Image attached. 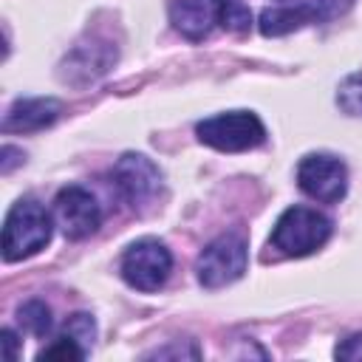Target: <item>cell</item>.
Here are the masks:
<instances>
[{"instance_id": "cell-17", "label": "cell", "mask_w": 362, "mask_h": 362, "mask_svg": "<svg viewBox=\"0 0 362 362\" xmlns=\"http://www.w3.org/2000/svg\"><path fill=\"white\" fill-rule=\"evenodd\" d=\"M0 342H3V356H6V362H14L17 359V334L11 331V328H3L0 331Z\"/></svg>"}, {"instance_id": "cell-1", "label": "cell", "mask_w": 362, "mask_h": 362, "mask_svg": "<svg viewBox=\"0 0 362 362\" xmlns=\"http://www.w3.org/2000/svg\"><path fill=\"white\" fill-rule=\"evenodd\" d=\"M170 23L187 40H204L218 25L235 34L249 31L252 14L238 0H175L170 6Z\"/></svg>"}, {"instance_id": "cell-8", "label": "cell", "mask_w": 362, "mask_h": 362, "mask_svg": "<svg viewBox=\"0 0 362 362\" xmlns=\"http://www.w3.org/2000/svg\"><path fill=\"white\" fill-rule=\"evenodd\" d=\"M113 184L133 209L144 212L161 192V170L141 153H124L113 164Z\"/></svg>"}, {"instance_id": "cell-7", "label": "cell", "mask_w": 362, "mask_h": 362, "mask_svg": "<svg viewBox=\"0 0 362 362\" xmlns=\"http://www.w3.org/2000/svg\"><path fill=\"white\" fill-rule=\"evenodd\" d=\"M249 263V249L246 240L240 235H221L212 243L204 246V252L198 255L195 272L201 286L206 288H223L229 283H235L238 277H243Z\"/></svg>"}, {"instance_id": "cell-5", "label": "cell", "mask_w": 362, "mask_h": 362, "mask_svg": "<svg viewBox=\"0 0 362 362\" xmlns=\"http://www.w3.org/2000/svg\"><path fill=\"white\" fill-rule=\"evenodd\" d=\"M348 6L351 0H272V6L260 11L257 25L263 37H283L303 28L305 23L334 20Z\"/></svg>"}, {"instance_id": "cell-12", "label": "cell", "mask_w": 362, "mask_h": 362, "mask_svg": "<svg viewBox=\"0 0 362 362\" xmlns=\"http://www.w3.org/2000/svg\"><path fill=\"white\" fill-rule=\"evenodd\" d=\"M17 320L25 331H31L34 337H45L51 331V311L42 300H28L25 305H20Z\"/></svg>"}, {"instance_id": "cell-16", "label": "cell", "mask_w": 362, "mask_h": 362, "mask_svg": "<svg viewBox=\"0 0 362 362\" xmlns=\"http://www.w3.org/2000/svg\"><path fill=\"white\" fill-rule=\"evenodd\" d=\"M337 359H362V334H351L337 345Z\"/></svg>"}, {"instance_id": "cell-9", "label": "cell", "mask_w": 362, "mask_h": 362, "mask_svg": "<svg viewBox=\"0 0 362 362\" xmlns=\"http://www.w3.org/2000/svg\"><path fill=\"white\" fill-rule=\"evenodd\" d=\"M297 184L308 198L322 204H337L348 192V170L337 156L308 153L297 164Z\"/></svg>"}, {"instance_id": "cell-11", "label": "cell", "mask_w": 362, "mask_h": 362, "mask_svg": "<svg viewBox=\"0 0 362 362\" xmlns=\"http://www.w3.org/2000/svg\"><path fill=\"white\" fill-rule=\"evenodd\" d=\"M59 116V102L48 96H34V99H17L6 116H3V130L6 133H25V130H42L54 124Z\"/></svg>"}, {"instance_id": "cell-13", "label": "cell", "mask_w": 362, "mask_h": 362, "mask_svg": "<svg viewBox=\"0 0 362 362\" xmlns=\"http://www.w3.org/2000/svg\"><path fill=\"white\" fill-rule=\"evenodd\" d=\"M337 105L348 116H362V71L348 74L337 88Z\"/></svg>"}, {"instance_id": "cell-18", "label": "cell", "mask_w": 362, "mask_h": 362, "mask_svg": "<svg viewBox=\"0 0 362 362\" xmlns=\"http://www.w3.org/2000/svg\"><path fill=\"white\" fill-rule=\"evenodd\" d=\"M17 161H23V150H17V147L6 144V147H3V161H0V170H3V173H11V167H14Z\"/></svg>"}, {"instance_id": "cell-14", "label": "cell", "mask_w": 362, "mask_h": 362, "mask_svg": "<svg viewBox=\"0 0 362 362\" xmlns=\"http://www.w3.org/2000/svg\"><path fill=\"white\" fill-rule=\"evenodd\" d=\"M37 359H85V348L79 345L76 337L62 334V337H57L51 345H45V348L37 354Z\"/></svg>"}, {"instance_id": "cell-2", "label": "cell", "mask_w": 362, "mask_h": 362, "mask_svg": "<svg viewBox=\"0 0 362 362\" xmlns=\"http://www.w3.org/2000/svg\"><path fill=\"white\" fill-rule=\"evenodd\" d=\"M51 229L54 221L45 212V206L31 198H20L3 221V257L14 263L37 255L40 249L48 246Z\"/></svg>"}, {"instance_id": "cell-3", "label": "cell", "mask_w": 362, "mask_h": 362, "mask_svg": "<svg viewBox=\"0 0 362 362\" xmlns=\"http://www.w3.org/2000/svg\"><path fill=\"white\" fill-rule=\"evenodd\" d=\"M328 238L331 218L311 206H288L272 229V246L288 257H305L325 246Z\"/></svg>"}, {"instance_id": "cell-4", "label": "cell", "mask_w": 362, "mask_h": 362, "mask_svg": "<svg viewBox=\"0 0 362 362\" xmlns=\"http://www.w3.org/2000/svg\"><path fill=\"white\" fill-rule=\"evenodd\" d=\"M198 139L221 153H243L266 141V127L252 110H229L198 122Z\"/></svg>"}, {"instance_id": "cell-15", "label": "cell", "mask_w": 362, "mask_h": 362, "mask_svg": "<svg viewBox=\"0 0 362 362\" xmlns=\"http://www.w3.org/2000/svg\"><path fill=\"white\" fill-rule=\"evenodd\" d=\"M65 334L76 337L79 342H90V339L96 337V325H93L90 314H74V317H68V322H65Z\"/></svg>"}, {"instance_id": "cell-6", "label": "cell", "mask_w": 362, "mask_h": 362, "mask_svg": "<svg viewBox=\"0 0 362 362\" xmlns=\"http://www.w3.org/2000/svg\"><path fill=\"white\" fill-rule=\"evenodd\" d=\"M119 269H122V277L130 288L156 291L167 283V277L173 272V255L161 240L141 238L124 249Z\"/></svg>"}, {"instance_id": "cell-10", "label": "cell", "mask_w": 362, "mask_h": 362, "mask_svg": "<svg viewBox=\"0 0 362 362\" xmlns=\"http://www.w3.org/2000/svg\"><path fill=\"white\" fill-rule=\"evenodd\" d=\"M54 221L65 238L82 240L93 235L102 223V206L85 187H62L54 198Z\"/></svg>"}]
</instances>
